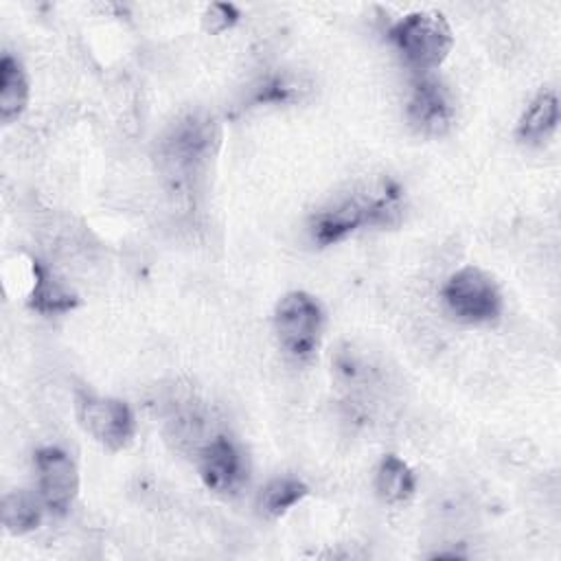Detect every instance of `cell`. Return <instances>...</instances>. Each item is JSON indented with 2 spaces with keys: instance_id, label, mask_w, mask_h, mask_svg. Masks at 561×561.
<instances>
[{
  "instance_id": "cell-16",
  "label": "cell",
  "mask_w": 561,
  "mask_h": 561,
  "mask_svg": "<svg viewBox=\"0 0 561 561\" xmlns=\"http://www.w3.org/2000/svg\"><path fill=\"white\" fill-rule=\"evenodd\" d=\"M309 486L294 476H278L272 478L256 497V508L263 517L276 519L285 515L291 506H296L302 497H307Z\"/></svg>"
},
{
  "instance_id": "cell-12",
  "label": "cell",
  "mask_w": 561,
  "mask_h": 561,
  "mask_svg": "<svg viewBox=\"0 0 561 561\" xmlns=\"http://www.w3.org/2000/svg\"><path fill=\"white\" fill-rule=\"evenodd\" d=\"M28 103V79L22 64L9 53L0 61V121H15Z\"/></svg>"
},
{
  "instance_id": "cell-18",
  "label": "cell",
  "mask_w": 561,
  "mask_h": 561,
  "mask_svg": "<svg viewBox=\"0 0 561 561\" xmlns=\"http://www.w3.org/2000/svg\"><path fill=\"white\" fill-rule=\"evenodd\" d=\"M239 20V9L234 4H226V2H215L206 9L202 22H204V28L208 33H221L230 26H234Z\"/></svg>"
},
{
  "instance_id": "cell-8",
  "label": "cell",
  "mask_w": 561,
  "mask_h": 561,
  "mask_svg": "<svg viewBox=\"0 0 561 561\" xmlns=\"http://www.w3.org/2000/svg\"><path fill=\"white\" fill-rule=\"evenodd\" d=\"M405 114L416 134L443 136L454 125L456 107L449 90L438 79L421 75L412 83Z\"/></svg>"
},
{
  "instance_id": "cell-4",
  "label": "cell",
  "mask_w": 561,
  "mask_h": 561,
  "mask_svg": "<svg viewBox=\"0 0 561 561\" xmlns=\"http://www.w3.org/2000/svg\"><path fill=\"white\" fill-rule=\"evenodd\" d=\"M324 311L318 298L307 291H289L274 307V333L280 348L302 362L320 346Z\"/></svg>"
},
{
  "instance_id": "cell-11",
  "label": "cell",
  "mask_w": 561,
  "mask_h": 561,
  "mask_svg": "<svg viewBox=\"0 0 561 561\" xmlns=\"http://www.w3.org/2000/svg\"><path fill=\"white\" fill-rule=\"evenodd\" d=\"M559 123V101L554 90H541L528 103L524 114L517 121L515 136L519 142L526 145H541L546 142Z\"/></svg>"
},
{
  "instance_id": "cell-10",
  "label": "cell",
  "mask_w": 561,
  "mask_h": 561,
  "mask_svg": "<svg viewBox=\"0 0 561 561\" xmlns=\"http://www.w3.org/2000/svg\"><path fill=\"white\" fill-rule=\"evenodd\" d=\"M33 287L28 291V307L44 316H59L77 309L79 298L39 261H33Z\"/></svg>"
},
{
  "instance_id": "cell-6",
  "label": "cell",
  "mask_w": 561,
  "mask_h": 561,
  "mask_svg": "<svg viewBox=\"0 0 561 561\" xmlns=\"http://www.w3.org/2000/svg\"><path fill=\"white\" fill-rule=\"evenodd\" d=\"M77 416L81 427L112 451H121L134 440L136 419L131 408L121 399L77 394Z\"/></svg>"
},
{
  "instance_id": "cell-2",
  "label": "cell",
  "mask_w": 561,
  "mask_h": 561,
  "mask_svg": "<svg viewBox=\"0 0 561 561\" xmlns=\"http://www.w3.org/2000/svg\"><path fill=\"white\" fill-rule=\"evenodd\" d=\"M217 125L208 114L191 112L178 118L158 142V164L171 191H186L204 173L215 145Z\"/></svg>"
},
{
  "instance_id": "cell-15",
  "label": "cell",
  "mask_w": 561,
  "mask_h": 561,
  "mask_svg": "<svg viewBox=\"0 0 561 561\" xmlns=\"http://www.w3.org/2000/svg\"><path fill=\"white\" fill-rule=\"evenodd\" d=\"M331 366H333L335 379L348 390H368L370 386L377 383V377H379L377 364L353 344L337 348Z\"/></svg>"
},
{
  "instance_id": "cell-5",
  "label": "cell",
  "mask_w": 561,
  "mask_h": 561,
  "mask_svg": "<svg viewBox=\"0 0 561 561\" xmlns=\"http://www.w3.org/2000/svg\"><path fill=\"white\" fill-rule=\"evenodd\" d=\"M443 300L458 320L469 324L493 322L502 313V294L497 283L476 265L460 267L447 278Z\"/></svg>"
},
{
  "instance_id": "cell-3",
  "label": "cell",
  "mask_w": 561,
  "mask_h": 561,
  "mask_svg": "<svg viewBox=\"0 0 561 561\" xmlns=\"http://www.w3.org/2000/svg\"><path fill=\"white\" fill-rule=\"evenodd\" d=\"M388 37L403 61L423 75L438 68L454 44L451 26L438 11H412L403 15L392 24Z\"/></svg>"
},
{
  "instance_id": "cell-14",
  "label": "cell",
  "mask_w": 561,
  "mask_h": 561,
  "mask_svg": "<svg viewBox=\"0 0 561 561\" xmlns=\"http://www.w3.org/2000/svg\"><path fill=\"white\" fill-rule=\"evenodd\" d=\"M377 495L388 504H401L414 495L416 478L408 462L394 454H386L375 473Z\"/></svg>"
},
{
  "instance_id": "cell-1",
  "label": "cell",
  "mask_w": 561,
  "mask_h": 561,
  "mask_svg": "<svg viewBox=\"0 0 561 561\" xmlns=\"http://www.w3.org/2000/svg\"><path fill=\"white\" fill-rule=\"evenodd\" d=\"M405 193L390 175L351 184L327 199L309 217V234L318 245H331L359 228H390L403 219Z\"/></svg>"
},
{
  "instance_id": "cell-9",
  "label": "cell",
  "mask_w": 561,
  "mask_h": 561,
  "mask_svg": "<svg viewBox=\"0 0 561 561\" xmlns=\"http://www.w3.org/2000/svg\"><path fill=\"white\" fill-rule=\"evenodd\" d=\"M197 471L204 486L219 495L237 493L248 478L241 449L224 434H217L202 445L197 456Z\"/></svg>"
},
{
  "instance_id": "cell-13",
  "label": "cell",
  "mask_w": 561,
  "mask_h": 561,
  "mask_svg": "<svg viewBox=\"0 0 561 561\" xmlns=\"http://www.w3.org/2000/svg\"><path fill=\"white\" fill-rule=\"evenodd\" d=\"M44 508L46 506L39 495L35 497L31 491L24 489L9 491L2 497V526L11 535H26L39 528Z\"/></svg>"
},
{
  "instance_id": "cell-17",
  "label": "cell",
  "mask_w": 561,
  "mask_h": 561,
  "mask_svg": "<svg viewBox=\"0 0 561 561\" xmlns=\"http://www.w3.org/2000/svg\"><path fill=\"white\" fill-rule=\"evenodd\" d=\"M305 88L300 85V79H294L289 75H280V77H270L267 81L261 83V88H256L252 101L254 103H291L300 96Z\"/></svg>"
},
{
  "instance_id": "cell-7",
  "label": "cell",
  "mask_w": 561,
  "mask_h": 561,
  "mask_svg": "<svg viewBox=\"0 0 561 561\" xmlns=\"http://www.w3.org/2000/svg\"><path fill=\"white\" fill-rule=\"evenodd\" d=\"M37 491L53 515H66L79 493V471L75 460L59 447H39L35 451Z\"/></svg>"
}]
</instances>
